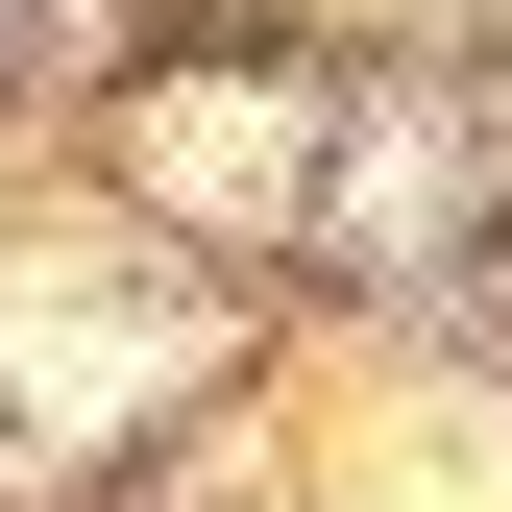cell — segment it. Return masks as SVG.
I'll return each instance as SVG.
<instances>
[{"label": "cell", "mask_w": 512, "mask_h": 512, "mask_svg": "<svg viewBox=\"0 0 512 512\" xmlns=\"http://www.w3.org/2000/svg\"><path fill=\"white\" fill-rule=\"evenodd\" d=\"M0 366H25L49 415H122V391L171 366V317H147V293H74V269H49V293H25V342H0Z\"/></svg>", "instance_id": "1"}, {"label": "cell", "mask_w": 512, "mask_h": 512, "mask_svg": "<svg viewBox=\"0 0 512 512\" xmlns=\"http://www.w3.org/2000/svg\"><path fill=\"white\" fill-rule=\"evenodd\" d=\"M269 171H293L269 98H171V196H269Z\"/></svg>", "instance_id": "2"}]
</instances>
